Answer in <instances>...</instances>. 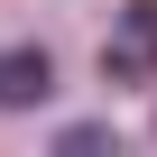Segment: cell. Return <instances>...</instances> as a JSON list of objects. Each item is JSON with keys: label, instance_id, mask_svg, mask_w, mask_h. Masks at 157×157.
<instances>
[{"label": "cell", "instance_id": "6da1fadb", "mask_svg": "<svg viewBox=\"0 0 157 157\" xmlns=\"http://www.w3.org/2000/svg\"><path fill=\"white\" fill-rule=\"evenodd\" d=\"M102 83H157V0H129L102 37Z\"/></svg>", "mask_w": 157, "mask_h": 157}, {"label": "cell", "instance_id": "7a4b0ae2", "mask_svg": "<svg viewBox=\"0 0 157 157\" xmlns=\"http://www.w3.org/2000/svg\"><path fill=\"white\" fill-rule=\"evenodd\" d=\"M46 93H56L46 46H0V111H37Z\"/></svg>", "mask_w": 157, "mask_h": 157}]
</instances>
